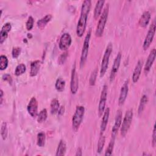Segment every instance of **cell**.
Masks as SVG:
<instances>
[{
  "label": "cell",
  "mask_w": 156,
  "mask_h": 156,
  "mask_svg": "<svg viewBox=\"0 0 156 156\" xmlns=\"http://www.w3.org/2000/svg\"><path fill=\"white\" fill-rule=\"evenodd\" d=\"M91 2L90 0H85L83 2L81 7L80 17L76 27V34L77 37H82L87 27L88 15L90 10Z\"/></svg>",
  "instance_id": "6da1fadb"
},
{
  "label": "cell",
  "mask_w": 156,
  "mask_h": 156,
  "mask_svg": "<svg viewBox=\"0 0 156 156\" xmlns=\"http://www.w3.org/2000/svg\"><path fill=\"white\" fill-rule=\"evenodd\" d=\"M108 11H109V5H108V4H107L103 10L102 13L101 15V17L99 20V21L96 29L95 35L97 37H101L103 35L105 24L108 18Z\"/></svg>",
  "instance_id": "7a4b0ae2"
},
{
  "label": "cell",
  "mask_w": 156,
  "mask_h": 156,
  "mask_svg": "<svg viewBox=\"0 0 156 156\" xmlns=\"http://www.w3.org/2000/svg\"><path fill=\"white\" fill-rule=\"evenodd\" d=\"M84 113L85 108L83 106L78 105L76 107L74 114L73 115L72 118V126L74 131H77L79 129L82 122Z\"/></svg>",
  "instance_id": "3957f363"
},
{
  "label": "cell",
  "mask_w": 156,
  "mask_h": 156,
  "mask_svg": "<svg viewBox=\"0 0 156 156\" xmlns=\"http://www.w3.org/2000/svg\"><path fill=\"white\" fill-rule=\"evenodd\" d=\"M112 49H113V45H112V43H109L108 44V45L107 46V48L104 52L103 58L102 60V62H101V69H100V77H102L106 73V71H107L110 56L112 52Z\"/></svg>",
  "instance_id": "277c9868"
},
{
  "label": "cell",
  "mask_w": 156,
  "mask_h": 156,
  "mask_svg": "<svg viewBox=\"0 0 156 156\" xmlns=\"http://www.w3.org/2000/svg\"><path fill=\"white\" fill-rule=\"evenodd\" d=\"M91 34V29H90L85 37L83 44V47H82V49L80 59V68H81L82 67H83V66L86 62L87 58Z\"/></svg>",
  "instance_id": "5b68a950"
},
{
  "label": "cell",
  "mask_w": 156,
  "mask_h": 156,
  "mask_svg": "<svg viewBox=\"0 0 156 156\" xmlns=\"http://www.w3.org/2000/svg\"><path fill=\"white\" fill-rule=\"evenodd\" d=\"M133 110L132 109L128 110L124 117L122 122L121 125V135L122 136H125L129 131L133 118Z\"/></svg>",
  "instance_id": "8992f818"
},
{
  "label": "cell",
  "mask_w": 156,
  "mask_h": 156,
  "mask_svg": "<svg viewBox=\"0 0 156 156\" xmlns=\"http://www.w3.org/2000/svg\"><path fill=\"white\" fill-rule=\"evenodd\" d=\"M155 33V20L154 19L153 20L151 25L150 26V27L147 31V33L146 35L144 40L143 44V48L144 49V50L147 49L149 48V47L150 46V45L154 39Z\"/></svg>",
  "instance_id": "52a82bcc"
},
{
  "label": "cell",
  "mask_w": 156,
  "mask_h": 156,
  "mask_svg": "<svg viewBox=\"0 0 156 156\" xmlns=\"http://www.w3.org/2000/svg\"><path fill=\"white\" fill-rule=\"evenodd\" d=\"M107 85H104L102 87V90L101 91L99 105H98V113L99 116L101 117L102 116V114L104 112L105 107L106 105V101H107Z\"/></svg>",
  "instance_id": "ba28073f"
},
{
  "label": "cell",
  "mask_w": 156,
  "mask_h": 156,
  "mask_svg": "<svg viewBox=\"0 0 156 156\" xmlns=\"http://www.w3.org/2000/svg\"><path fill=\"white\" fill-rule=\"evenodd\" d=\"M79 88V77L76 69V65L74 64L73 66L71 75V82H70V90L72 94H74L77 93Z\"/></svg>",
  "instance_id": "9c48e42d"
},
{
  "label": "cell",
  "mask_w": 156,
  "mask_h": 156,
  "mask_svg": "<svg viewBox=\"0 0 156 156\" xmlns=\"http://www.w3.org/2000/svg\"><path fill=\"white\" fill-rule=\"evenodd\" d=\"M121 57H122V54L120 52H119L117 54V55L116 56L113 63V66L111 69V72L110 74V82H112L115 78L117 73L118 71L119 66H120V63H121Z\"/></svg>",
  "instance_id": "30bf717a"
},
{
  "label": "cell",
  "mask_w": 156,
  "mask_h": 156,
  "mask_svg": "<svg viewBox=\"0 0 156 156\" xmlns=\"http://www.w3.org/2000/svg\"><path fill=\"white\" fill-rule=\"evenodd\" d=\"M122 113L121 110L119 109L117 110L115 118V122L112 130V137L116 138V136L118 133V130L121 127V125L122 123Z\"/></svg>",
  "instance_id": "8fae6325"
},
{
  "label": "cell",
  "mask_w": 156,
  "mask_h": 156,
  "mask_svg": "<svg viewBox=\"0 0 156 156\" xmlns=\"http://www.w3.org/2000/svg\"><path fill=\"white\" fill-rule=\"evenodd\" d=\"M72 43V38L69 33H64L60 38L58 46L62 51L67 50Z\"/></svg>",
  "instance_id": "7c38bea8"
},
{
  "label": "cell",
  "mask_w": 156,
  "mask_h": 156,
  "mask_svg": "<svg viewBox=\"0 0 156 156\" xmlns=\"http://www.w3.org/2000/svg\"><path fill=\"white\" fill-rule=\"evenodd\" d=\"M27 109L28 113L32 117H37L38 115V101L35 98L32 97L30 99L28 103Z\"/></svg>",
  "instance_id": "4fadbf2b"
},
{
  "label": "cell",
  "mask_w": 156,
  "mask_h": 156,
  "mask_svg": "<svg viewBox=\"0 0 156 156\" xmlns=\"http://www.w3.org/2000/svg\"><path fill=\"white\" fill-rule=\"evenodd\" d=\"M129 91V80H126L123 85L121 87V90H120V93H119V99H118V104L119 105H122L127 96Z\"/></svg>",
  "instance_id": "5bb4252c"
},
{
  "label": "cell",
  "mask_w": 156,
  "mask_h": 156,
  "mask_svg": "<svg viewBox=\"0 0 156 156\" xmlns=\"http://www.w3.org/2000/svg\"><path fill=\"white\" fill-rule=\"evenodd\" d=\"M155 55H156V50H155V49L154 48L151 51V52L147 57L145 65H144V73L146 74L150 71V69L153 65V63L155 60Z\"/></svg>",
  "instance_id": "9a60e30c"
},
{
  "label": "cell",
  "mask_w": 156,
  "mask_h": 156,
  "mask_svg": "<svg viewBox=\"0 0 156 156\" xmlns=\"http://www.w3.org/2000/svg\"><path fill=\"white\" fill-rule=\"evenodd\" d=\"M143 65V60L141 59L139 60L135 66V68L134 69L132 77V79L133 83H136L138 80L140 76L141 75Z\"/></svg>",
  "instance_id": "2e32d148"
},
{
  "label": "cell",
  "mask_w": 156,
  "mask_h": 156,
  "mask_svg": "<svg viewBox=\"0 0 156 156\" xmlns=\"http://www.w3.org/2000/svg\"><path fill=\"white\" fill-rule=\"evenodd\" d=\"M12 29V25L10 23H6L4 24L0 32V43L2 44L8 37V33Z\"/></svg>",
  "instance_id": "e0dca14e"
},
{
  "label": "cell",
  "mask_w": 156,
  "mask_h": 156,
  "mask_svg": "<svg viewBox=\"0 0 156 156\" xmlns=\"http://www.w3.org/2000/svg\"><path fill=\"white\" fill-rule=\"evenodd\" d=\"M109 115H110V108L108 107H107L104 110V112L103 113L102 119V121H101V126H100L101 134H102L106 129L107 125V123H108V121Z\"/></svg>",
  "instance_id": "ac0fdd59"
},
{
  "label": "cell",
  "mask_w": 156,
  "mask_h": 156,
  "mask_svg": "<svg viewBox=\"0 0 156 156\" xmlns=\"http://www.w3.org/2000/svg\"><path fill=\"white\" fill-rule=\"evenodd\" d=\"M151 17V13L149 11L144 12L139 20L138 24L141 27H146L150 21Z\"/></svg>",
  "instance_id": "d6986e66"
},
{
  "label": "cell",
  "mask_w": 156,
  "mask_h": 156,
  "mask_svg": "<svg viewBox=\"0 0 156 156\" xmlns=\"http://www.w3.org/2000/svg\"><path fill=\"white\" fill-rule=\"evenodd\" d=\"M40 62L38 60L32 62L30 63V76L32 77H34L37 75L40 68Z\"/></svg>",
  "instance_id": "ffe728a7"
},
{
  "label": "cell",
  "mask_w": 156,
  "mask_h": 156,
  "mask_svg": "<svg viewBox=\"0 0 156 156\" xmlns=\"http://www.w3.org/2000/svg\"><path fill=\"white\" fill-rule=\"evenodd\" d=\"M105 2V1L104 0H99L97 1L94 10V18L95 20L98 19V18L100 16Z\"/></svg>",
  "instance_id": "44dd1931"
},
{
  "label": "cell",
  "mask_w": 156,
  "mask_h": 156,
  "mask_svg": "<svg viewBox=\"0 0 156 156\" xmlns=\"http://www.w3.org/2000/svg\"><path fill=\"white\" fill-rule=\"evenodd\" d=\"M52 16L51 14H48L45 15L44 17L40 19L37 23L38 27L40 29H43L46 26L48 23L51 21V20L52 19Z\"/></svg>",
  "instance_id": "7402d4cb"
},
{
  "label": "cell",
  "mask_w": 156,
  "mask_h": 156,
  "mask_svg": "<svg viewBox=\"0 0 156 156\" xmlns=\"http://www.w3.org/2000/svg\"><path fill=\"white\" fill-rule=\"evenodd\" d=\"M66 151V144L64 140H61L58 143L56 154L55 155L57 156H62L65 155Z\"/></svg>",
  "instance_id": "603a6c76"
},
{
  "label": "cell",
  "mask_w": 156,
  "mask_h": 156,
  "mask_svg": "<svg viewBox=\"0 0 156 156\" xmlns=\"http://www.w3.org/2000/svg\"><path fill=\"white\" fill-rule=\"evenodd\" d=\"M60 108V104L58 100L56 98L53 99L51 102V113L52 115L56 114L58 113V111Z\"/></svg>",
  "instance_id": "cb8c5ba5"
},
{
  "label": "cell",
  "mask_w": 156,
  "mask_h": 156,
  "mask_svg": "<svg viewBox=\"0 0 156 156\" xmlns=\"http://www.w3.org/2000/svg\"><path fill=\"white\" fill-rule=\"evenodd\" d=\"M147 101H148L147 96L145 94L143 95L141 99H140V102L138 108V113L139 115L142 113V112L144 110L145 106H146Z\"/></svg>",
  "instance_id": "d4e9b609"
},
{
  "label": "cell",
  "mask_w": 156,
  "mask_h": 156,
  "mask_svg": "<svg viewBox=\"0 0 156 156\" xmlns=\"http://www.w3.org/2000/svg\"><path fill=\"white\" fill-rule=\"evenodd\" d=\"M46 141V135L45 133L43 132H40L37 134V144L39 147H43L45 144Z\"/></svg>",
  "instance_id": "484cf974"
},
{
  "label": "cell",
  "mask_w": 156,
  "mask_h": 156,
  "mask_svg": "<svg viewBox=\"0 0 156 156\" xmlns=\"http://www.w3.org/2000/svg\"><path fill=\"white\" fill-rule=\"evenodd\" d=\"M65 87V81L60 77L58 78L55 82V87L56 90L58 91H60V92L63 91L64 90Z\"/></svg>",
  "instance_id": "4316f807"
},
{
  "label": "cell",
  "mask_w": 156,
  "mask_h": 156,
  "mask_svg": "<svg viewBox=\"0 0 156 156\" xmlns=\"http://www.w3.org/2000/svg\"><path fill=\"white\" fill-rule=\"evenodd\" d=\"M105 143V137L102 134H101V136L99 138L98 143V147H97V152L100 154L103 150L104 146Z\"/></svg>",
  "instance_id": "83f0119b"
},
{
  "label": "cell",
  "mask_w": 156,
  "mask_h": 156,
  "mask_svg": "<svg viewBox=\"0 0 156 156\" xmlns=\"http://www.w3.org/2000/svg\"><path fill=\"white\" fill-rule=\"evenodd\" d=\"M115 138L114 137H111V140L108 143V145L107 146V148L105 151V155L108 156V155H111L112 154L113 148H114V145H115Z\"/></svg>",
  "instance_id": "f1b7e54d"
},
{
  "label": "cell",
  "mask_w": 156,
  "mask_h": 156,
  "mask_svg": "<svg viewBox=\"0 0 156 156\" xmlns=\"http://www.w3.org/2000/svg\"><path fill=\"white\" fill-rule=\"evenodd\" d=\"M8 58L5 55H1L0 56V69L3 71L8 66Z\"/></svg>",
  "instance_id": "f546056e"
},
{
  "label": "cell",
  "mask_w": 156,
  "mask_h": 156,
  "mask_svg": "<svg viewBox=\"0 0 156 156\" xmlns=\"http://www.w3.org/2000/svg\"><path fill=\"white\" fill-rule=\"evenodd\" d=\"M48 117V113H47V110L46 108H43V110H41L39 114L38 115V117H37V121L40 123L46 121V119H47Z\"/></svg>",
  "instance_id": "4dcf8cb0"
},
{
  "label": "cell",
  "mask_w": 156,
  "mask_h": 156,
  "mask_svg": "<svg viewBox=\"0 0 156 156\" xmlns=\"http://www.w3.org/2000/svg\"><path fill=\"white\" fill-rule=\"evenodd\" d=\"M26 70V67L24 64H23V63L19 64L18 65L16 66V67L15 68V74L17 76H19L23 74V73H24Z\"/></svg>",
  "instance_id": "1f68e13d"
},
{
  "label": "cell",
  "mask_w": 156,
  "mask_h": 156,
  "mask_svg": "<svg viewBox=\"0 0 156 156\" xmlns=\"http://www.w3.org/2000/svg\"><path fill=\"white\" fill-rule=\"evenodd\" d=\"M8 134V130H7V123L5 122H3L1 124V135L2 136V138L5 140L7 138Z\"/></svg>",
  "instance_id": "d6a6232c"
},
{
  "label": "cell",
  "mask_w": 156,
  "mask_h": 156,
  "mask_svg": "<svg viewBox=\"0 0 156 156\" xmlns=\"http://www.w3.org/2000/svg\"><path fill=\"white\" fill-rule=\"evenodd\" d=\"M97 74H98V69L96 68L94 69V71L91 73V74L90 77V80L89 83L90 85L93 86L95 84V82L97 77Z\"/></svg>",
  "instance_id": "836d02e7"
},
{
  "label": "cell",
  "mask_w": 156,
  "mask_h": 156,
  "mask_svg": "<svg viewBox=\"0 0 156 156\" xmlns=\"http://www.w3.org/2000/svg\"><path fill=\"white\" fill-rule=\"evenodd\" d=\"M34 20L32 16H29L26 23V27L27 30H30L33 26H34Z\"/></svg>",
  "instance_id": "e575fe53"
},
{
  "label": "cell",
  "mask_w": 156,
  "mask_h": 156,
  "mask_svg": "<svg viewBox=\"0 0 156 156\" xmlns=\"http://www.w3.org/2000/svg\"><path fill=\"white\" fill-rule=\"evenodd\" d=\"M21 51V49L20 47H14L13 48L12 51V55L13 58H16L20 55Z\"/></svg>",
  "instance_id": "d590c367"
},
{
  "label": "cell",
  "mask_w": 156,
  "mask_h": 156,
  "mask_svg": "<svg viewBox=\"0 0 156 156\" xmlns=\"http://www.w3.org/2000/svg\"><path fill=\"white\" fill-rule=\"evenodd\" d=\"M67 57H68V52L66 51L63 52V54H62L58 58V63L61 65L65 63V62L66 61Z\"/></svg>",
  "instance_id": "8d00e7d4"
},
{
  "label": "cell",
  "mask_w": 156,
  "mask_h": 156,
  "mask_svg": "<svg viewBox=\"0 0 156 156\" xmlns=\"http://www.w3.org/2000/svg\"><path fill=\"white\" fill-rule=\"evenodd\" d=\"M152 144L153 147H155L156 145V131H155V125L154 126L153 133H152Z\"/></svg>",
  "instance_id": "74e56055"
},
{
  "label": "cell",
  "mask_w": 156,
  "mask_h": 156,
  "mask_svg": "<svg viewBox=\"0 0 156 156\" xmlns=\"http://www.w3.org/2000/svg\"><path fill=\"white\" fill-rule=\"evenodd\" d=\"M2 79L3 80L9 82V83H12V79L11 77V76L9 74H4L2 76Z\"/></svg>",
  "instance_id": "f35d334b"
},
{
  "label": "cell",
  "mask_w": 156,
  "mask_h": 156,
  "mask_svg": "<svg viewBox=\"0 0 156 156\" xmlns=\"http://www.w3.org/2000/svg\"><path fill=\"white\" fill-rule=\"evenodd\" d=\"M64 112H65V107H64V106H61V107H60V108H59L57 113H58V115L59 116H62V115H63Z\"/></svg>",
  "instance_id": "ab89813d"
},
{
  "label": "cell",
  "mask_w": 156,
  "mask_h": 156,
  "mask_svg": "<svg viewBox=\"0 0 156 156\" xmlns=\"http://www.w3.org/2000/svg\"><path fill=\"white\" fill-rule=\"evenodd\" d=\"M82 149H81V148H78V149H77V152H76V155H82Z\"/></svg>",
  "instance_id": "60d3db41"
},
{
  "label": "cell",
  "mask_w": 156,
  "mask_h": 156,
  "mask_svg": "<svg viewBox=\"0 0 156 156\" xmlns=\"http://www.w3.org/2000/svg\"><path fill=\"white\" fill-rule=\"evenodd\" d=\"M0 94H1V96H0V99H1V101H0V103H1V104H2V100H3V91H2V90L1 89V93H0Z\"/></svg>",
  "instance_id": "b9f144b4"
}]
</instances>
